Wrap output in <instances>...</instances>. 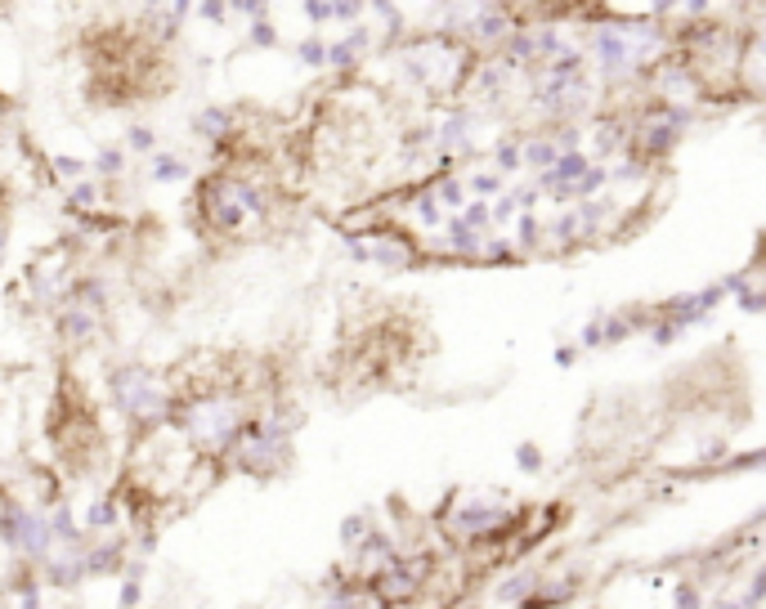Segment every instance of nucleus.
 Returning <instances> with one entry per match:
<instances>
[{
    "mask_svg": "<svg viewBox=\"0 0 766 609\" xmlns=\"http://www.w3.org/2000/svg\"><path fill=\"white\" fill-rule=\"evenodd\" d=\"M121 543H104V547H95V552H86L81 555V564H86V573H121L126 569V560H121Z\"/></svg>",
    "mask_w": 766,
    "mask_h": 609,
    "instance_id": "1",
    "label": "nucleus"
},
{
    "mask_svg": "<svg viewBox=\"0 0 766 609\" xmlns=\"http://www.w3.org/2000/svg\"><path fill=\"white\" fill-rule=\"evenodd\" d=\"M229 126H233V117L224 108H207L198 117V130H202L207 139H229Z\"/></svg>",
    "mask_w": 766,
    "mask_h": 609,
    "instance_id": "2",
    "label": "nucleus"
},
{
    "mask_svg": "<svg viewBox=\"0 0 766 609\" xmlns=\"http://www.w3.org/2000/svg\"><path fill=\"white\" fill-rule=\"evenodd\" d=\"M117 515H121V506H117V493H108V498H99L95 506H90L86 524H90V529H108V524H117Z\"/></svg>",
    "mask_w": 766,
    "mask_h": 609,
    "instance_id": "3",
    "label": "nucleus"
},
{
    "mask_svg": "<svg viewBox=\"0 0 766 609\" xmlns=\"http://www.w3.org/2000/svg\"><path fill=\"white\" fill-rule=\"evenodd\" d=\"M63 332L72 336V340H86V336L95 332V319H90V314H86L81 305H72V310L63 314Z\"/></svg>",
    "mask_w": 766,
    "mask_h": 609,
    "instance_id": "4",
    "label": "nucleus"
},
{
    "mask_svg": "<svg viewBox=\"0 0 766 609\" xmlns=\"http://www.w3.org/2000/svg\"><path fill=\"white\" fill-rule=\"evenodd\" d=\"M50 529H55V543H81V533H77V520L67 515V506H58L55 511V520H50Z\"/></svg>",
    "mask_w": 766,
    "mask_h": 609,
    "instance_id": "5",
    "label": "nucleus"
},
{
    "mask_svg": "<svg viewBox=\"0 0 766 609\" xmlns=\"http://www.w3.org/2000/svg\"><path fill=\"white\" fill-rule=\"evenodd\" d=\"M184 175H189V170H184V162H179V157H158V162H153V179H162V184H170V179H184Z\"/></svg>",
    "mask_w": 766,
    "mask_h": 609,
    "instance_id": "6",
    "label": "nucleus"
},
{
    "mask_svg": "<svg viewBox=\"0 0 766 609\" xmlns=\"http://www.w3.org/2000/svg\"><path fill=\"white\" fill-rule=\"evenodd\" d=\"M126 144H130L135 153H153V130H148V126H135V130L126 135Z\"/></svg>",
    "mask_w": 766,
    "mask_h": 609,
    "instance_id": "7",
    "label": "nucleus"
},
{
    "mask_svg": "<svg viewBox=\"0 0 766 609\" xmlns=\"http://www.w3.org/2000/svg\"><path fill=\"white\" fill-rule=\"evenodd\" d=\"M121 162H126V157H121L117 148H104L99 162H95V170H99V175H121Z\"/></svg>",
    "mask_w": 766,
    "mask_h": 609,
    "instance_id": "8",
    "label": "nucleus"
},
{
    "mask_svg": "<svg viewBox=\"0 0 766 609\" xmlns=\"http://www.w3.org/2000/svg\"><path fill=\"white\" fill-rule=\"evenodd\" d=\"M301 58H305L310 67H319V63L328 58V50H323V41H319V36H314V41H305V46H301Z\"/></svg>",
    "mask_w": 766,
    "mask_h": 609,
    "instance_id": "9",
    "label": "nucleus"
},
{
    "mask_svg": "<svg viewBox=\"0 0 766 609\" xmlns=\"http://www.w3.org/2000/svg\"><path fill=\"white\" fill-rule=\"evenodd\" d=\"M251 46H278V32L270 27V23H265V18L251 27Z\"/></svg>",
    "mask_w": 766,
    "mask_h": 609,
    "instance_id": "10",
    "label": "nucleus"
},
{
    "mask_svg": "<svg viewBox=\"0 0 766 609\" xmlns=\"http://www.w3.org/2000/svg\"><path fill=\"white\" fill-rule=\"evenodd\" d=\"M90 202H95V184H77V188H72V207H77V211H86Z\"/></svg>",
    "mask_w": 766,
    "mask_h": 609,
    "instance_id": "11",
    "label": "nucleus"
},
{
    "mask_svg": "<svg viewBox=\"0 0 766 609\" xmlns=\"http://www.w3.org/2000/svg\"><path fill=\"white\" fill-rule=\"evenodd\" d=\"M55 167L63 170V175H67V179H81V175H86V162H77V157H58Z\"/></svg>",
    "mask_w": 766,
    "mask_h": 609,
    "instance_id": "12",
    "label": "nucleus"
},
{
    "mask_svg": "<svg viewBox=\"0 0 766 609\" xmlns=\"http://www.w3.org/2000/svg\"><path fill=\"white\" fill-rule=\"evenodd\" d=\"M305 18L310 23H328V18H336V9L332 5H305Z\"/></svg>",
    "mask_w": 766,
    "mask_h": 609,
    "instance_id": "13",
    "label": "nucleus"
},
{
    "mask_svg": "<svg viewBox=\"0 0 766 609\" xmlns=\"http://www.w3.org/2000/svg\"><path fill=\"white\" fill-rule=\"evenodd\" d=\"M135 601H139V583H126L121 587V609H135Z\"/></svg>",
    "mask_w": 766,
    "mask_h": 609,
    "instance_id": "14",
    "label": "nucleus"
},
{
    "mask_svg": "<svg viewBox=\"0 0 766 609\" xmlns=\"http://www.w3.org/2000/svg\"><path fill=\"white\" fill-rule=\"evenodd\" d=\"M198 14H202V18H211V23H220V18H224V5H202Z\"/></svg>",
    "mask_w": 766,
    "mask_h": 609,
    "instance_id": "15",
    "label": "nucleus"
}]
</instances>
